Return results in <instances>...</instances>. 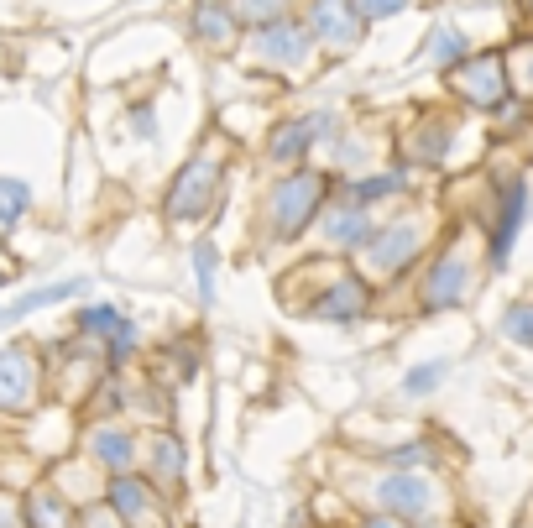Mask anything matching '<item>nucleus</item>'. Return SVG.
<instances>
[{
  "label": "nucleus",
  "mask_w": 533,
  "mask_h": 528,
  "mask_svg": "<svg viewBox=\"0 0 533 528\" xmlns=\"http://www.w3.org/2000/svg\"><path fill=\"white\" fill-rule=\"evenodd\" d=\"M319 194H324V183H319V173H293V178H283L272 189V199H267V210H272V231L277 236H298L304 225L314 220V210H319Z\"/></svg>",
  "instance_id": "nucleus-1"
},
{
  "label": "nucleus",
  "mask_w": 533,
  "mask_h": 528,
  "mask_svg": "<svg viewBox=\"0 0 533 528\" xmlns=\"http://www.w3.org/2000/svg\"><path fill=\"white\" fill-rule=\"evenodd\" d=\"M455 95L460 100H471L481 110H502L507 105V68H502V53H476L466 63H455Z\"/></svg>",
  "instance_id": "nucleus-2"
},
{
  "label": "nucleus",
  "mask_w": 533,
  "mask_h": 528,
  "mask_svg": "<svg viewBox=\"0 0 533 528\" xmlns=\"http://www.w3.org/2000/svg\"><path fill=\"white\" fill-rule=\"evenodd\" d=\"M215 194H220V157L204 152L178 173V183L168 189V215L173 220H194V215H204L215 204Z\"/></svg>",
  "instance_id": "nucleus-3"
},
{
  "label": "nucleus",
  "mask_w": 533,
  "mask_h": 528,
  "mask_svg": "<svg viewBox=\"0 0 533 528\" xmlns=\"http://www.w3.org/2000/svg\"><path fill=\"white\" fill-rule=\"evenodd\" d=\"M309 27L324 48L351 53L361 42V11H356V0H309Z\"/></svg>",
  "instance_id": "nucleus-4"
},
{
  "label": "nucleus",
  "mask_w": 533,
  "mask_h": 528,
  "mask_svg": "<svg viewBox=\"0 0 533 528\" xmlns=\"http://www.w3.org/2000/svg\"><path fill=\"white\" fill-rule=\"evenodd\" d=\"M413 251H419V225L413 220H392L387 231H372L361 246V257L372 272H398L403 262H413Z\"/></svg>",
  "instance_id": "nucleus-5"
},
{
  "label": "nucleus",
  "mask_w": 533,
  "mask_h": 528,
  "mask_svg": "<svg viewBox=\"0 0 533 528\" xmlns=\"http://www.w3.org/2000/svg\"><path fill=\"white\" fill-rule=\"evenodd\" d=\"M377 502H382L392 518H424L429 502H434V492H429V481L398 471V476H387L382 487H377Z\"/></svg>",
  "instance_id": "nucleus-6"
},
{
  "label": "nucleus",
  "mask_w": 533,
  "mask_h": 528,
  "mask_svg": "<svg viewBox=\"0 0 533 528\" xmlns=\"http://www.w3.org/2000/svg\"><path fill=\"white\" fill-rule=\"evenodd\" d=\"M523 215H528V183H507V194L497 204V231H492V267L507 262V251H513L518 231H523Z\"/></svg>",
  "instance_id": "nucleus-7"
},
{
  "label": "nucleus",
  "mask_w": 533,
  "mask_h": 528,
  "mask_svg": "<svg viewBox=\"0 0 533 528\" xmlns=\"http://www.w3.org/2000/svg\"><path fill=\"white\" fill-rule=\"evenodd\" d=\"M466 283H471V267L466 257H439V267L429 272L424 283V309H450L466 298Z\"/></svg>",
  "instance_id": "nucleus-8"
},
{
  "label": "nucleus",
  "mask_w": 533,
  "mask_h": 528,
  "mask_svg": "<svg viewBox=\"0 0 533 528\" xmlns=\"http://www.w3.org/2000/svg\"><path fill=\"white\" fill-rule=\"evenodd\" d=\"M37 387V361L27 351H0V408H27Z\"/></svg>",
  "instance_id": "nucleus-9"
},
{
  "label": "nucleus",
  "mask_w": 533,
  "mask_h": 528,
  "mask_svg": "<svg viewBox=\"0 0 533 528\" xmlns=\"http://www.w3.org/2000/svg\"><path fill=\"white\" fill-rule=\"evenodd\" d=\"M257 53H262L267 63H283V68H293L298 58L309 53V37H304V27H293V21L283 16V21H267V27H262V37H257Z\"/></svg>",
  "instance_id": "nucleus-10"
},
{
  "label": "nucleus",
  "mask_w": 533,
  "mask_h": 528,
  "mask_svg": "<svg viewBox=\"0 0 533 528\" xmlns=\"http://www.w3.org/2000/svg\"><path fill=\"white\" fill-rule=\"evenodd\" d=\"M110 513L115 518H131V523H152L157 518V502H152V492L142 487V481L121 476V481H110Z\"/></svg>",
  "instance_id": "nucleus-11"
},
{
  "label": "nucleus",
  "mask_w": 533,
  "mask_h": 528,
  "mask_svg": "<svg viewBox=\"0 0 533 528\" xmlns=\"http://www.w3.org/2000/svg\"><path fill=\"white\" fill-rule=\"evenodd\" d=\"M330 131V116H304V121H293V126H283L272 136V157L277 163H298L304 157V147L314 142V136H324Z\"/></svg>",
  "instance_id": "nucleus-12"
},
{
  "label": "nucleus",
  "mask_w": 533,
  "mask_h": 528,
  "mask_svg": "<svg viewBox=\"0 0 533 528\" xmlns=\"http://www.w3.org/2000/svg\"><path fill=\"white\" fill-rule=\"evenodd\" d=\"M361 309H366V283H361V278H340V283L314 304L319 319H356Z\"/></svg>",
  "instance_id": "nucleus-13"
},
{
  "label": "nucleus",
  "mask_w": 533,
  "mask_h": 528,
  "mask_svg": "<svg viewBox=\"0 0 533 528\" xmlns=\"http://www.w3.org/2000/svg\"><path fill=\"white\" fill-rule=\"evenodd\" d=\"M324 236H330L335 246H366V236H372V220H366L361 204H345V210L324 215Z\"/></svg>",
  "instance_id": "nucleus-14"
},
{
  "label": "nucleus",
  "mask_w": 533,
  "mask_h": 528,
  "mask_svg": "<svg viewBox=\"0 0 533 528\" xmlns=\"http://www.w3.org/2000/svg\"><path fill=\"white\" fill-rule=\"evenodd\" d=\"M236 27L241 21L230 16V6H199V16H194L199 42H210V48H230V42H236Z\"/></svg>",
  "instance_id": "nucleus-15"
},
{
  "label": "nucleus",
  "mask_w": 533,
  "mask_h": 528,
  "mask_svg": "<svg viewBox=\"0 0 533 528\" xmlns=\"http://www.w3.org/2000/svg\"><path fill=\"white\" fill-rule=\"evenodd\" d=\"M89 450H95V461L100 466H110V471H126L131 466V434H121V429H100L95 440H89Z\"/></svg>",
  "instance_id": "nucleus-16"
},
{
  "label": "nucleus",
  "mask_w": 533,
  "mask_h": 528,
  "mask_svg": "<svg viewBox=\"0 0 533 528\" xmlns=\"http://www.w3.org/2000/svg\"><path fill=\"white\" fill-rule=\"evenodd\" d=\"M230 16L241 21V27H267V21H283L288 16V0H225Z\"/></svg>",
  "instance_id": "nucleus-17"
},
{
  "label": "nucleus",
  "mask_w": 533,
  "mask_h": 528,
  "mask_svg": "<svg viewBox=\"0 0 533 528\" xmlns=\"http://www.w3.org/2000/svg\"><path fill=\"white\" fill-rule=\"evenodd\" d=\"M27 204H32V194H27V183H16V178H0V231H11V225L27 215Z\"/></svg>",
  "instance_id": "nucleus-18"
},
{
  "label": "nucleus",
  "mask_w": 533,
  "mask_h": 528,
  "mask_svg": "<svg viewBox=\"0 0 533 528\" xmlns=\"http://www.w3.org/2000/svg\"><path fill=\"white\" fill-rule=\"evenodd\" d=\"M68 293H84V283H53V288H37V293H27V298H21V304H11V309L0 314V319H6V325H11V319L32 314V309H42V304H58V298H68Z\"/></svg>",
  "instance_id": "nucleus-19"
},
{
  "label": "nucleus",
  "mask_w": 533,
  "mask_h": 528,
  "mask_svg": "<svg viewBox=\"0 0 533 528\" xmlns=\"http://www.w3.org/2000/svg\"><path fill=\"white\" fill-rule=\"evenodd\" d=\"M152 466L162 481H183V445L173 440V434H162V440L152 445Z\"/></svg>",
  "instance_id": "nucleus-20"
},
{
  "label": "nucleus",
  "mask_w": 533,
  "mask_h": 528,
  "mask_svg": "<svg viewBox=\"0 0 533 528\" xmlns=\"http://www.w3.org/2000/svg\"><path fill=\"white\" fill-rule=\"evenodd\" d=\"M445 372H450L445 361L413 366V372H408V382H403V393H408V398H424V393H434V387H439V377H445Z\"/></svg>",
  "instance_id": "nucleus-21"
},
{
  "label": "nucleus",
  "mask_w": 533,
  "mask_h": 528,
  "mask_svg": "<svg viewBox=\"0 0 533 528\" xmlns=\"http://www.w3.org/2000/svg\"><path fill=\"white\" fill-rule=\"evenodd\" d=\"M403 183H408V168L382 173V178H356L351 194H356V199H382V194H392V189H403Z\"/></svg>",
  "instance_id": "nucleus-22"
},
{
  "label": "nucleus",
  "mask_w": 533,
  "mask_h": 528,
  "mask_svg": "<svg viewBox=\"0 0 533 528\" xmlns=\"http://www.w3.org/2000/svg\"><path fill=\"white\" fill-rule=\"evenodd\" d=\"M429 42H434V48H429L434 63H445V68H450V63H466V37H460V32H445V27H439Z\"/></svg>",
  "instance_id": "nucleus-23"
},
{
  "label": "nucleus",
  "mask_w": 533,
  "mask_h": 528,
  "mask_svg": "<svg viewBox=\"0 0 533 528\" xmlns=\"http://www.w3.org/2000/svg\"><path fill=\"white\" fill-rule=\"evenodd\" d=\"M194 278H199V298H204V304H215V246L210 241L194 251Z\"/></svg>",
  "instance_id": "nucleus-24"
},
{
  "label": "nucleus",
  "mask_w": 533,
  "mask_h": 528,
  "mask_svg": "<svg viewBox=\"0 0 533 528\" xmlns=\"http://www.w3.org/2000/svg\"><path fill=\"white\" fill-rule=\"evenodd\" d=\"M502 330L518 340V346H533V304H513L502 314Z\"/></svg>",
  "instance_id": "nucleus-25"
},
{
  "label": "nucleus",
  "mask_w": 533,
  "mask_h": 528,
  "mask_svg": "<svg viewBox=\"0 0 533 528\" xmlns=\"http://www.w3.org/2000/svg\"><path fill=\"white\" fill-rule=\"evenodd\" d=\"M27 518H32V523H68V518H74V513H68V508H63V502H58V497H32V508H27Z\"/></svg>",
  "instance_id": "nucleus-26"
},
{
  "label": "nucleus",
  "mask_w": 533,
  "mask_h": 528,
  "mask_svg": "<svg viewBox=\"0 0 533 528\" xmlns=\"http://www.w3.org/2000/svg\"><path fill=\"white\" fill-rule=\"evenodd\" d=\"M121 325H126V319L115 314V309H84V314H79V330H110V335H115Z\"/></svg>",
  "instance_id": "nucleus-27"
},
{
  "label": "nucleus",
  "mask_w": 533,
  "mask_h": 528,
  "mask_svg": "<svg viewBox=\"0 0 533 528\" xmlns=\"http://www.w3.org/2000/svg\"><path fill=\"white\" fill-rule=\"evenodd\" d=\"M403 6H408V0H356L361 21H387V16H398Z\"/></svg>",
  "instance_id": "nucleus-28"
},
{
  "label": "nucleus",
  "mask_w": 533,
  "mask_h": 528,
  "mask_svg": "<svg viewBox=\"0 0 533 528\" xmlns=\"http://www.w3.org/2000/svg\"><path fill=\"white\" fill-rule=\"evenodd\" d=\"M429 455H434L429 445H403V450H392V455H387V466H398V471H413V466H424Z\"/></svg>",
  "instance_id": "nucleus-29"
},
{
  "label": "nucleus",
  "mask_w": 533,
  "mask_h": 528,
  "mask_svg": "<svg viewBox=\"0 0 533 528\" xmlns=\"http://www.w3.org/2000/svg\"><path fill=\"white\" fill-rule=\"evenodd\" d=\"M528 84H533V58H528Z\"/></svg>",
  "instance_id": "nucleus-30"
},
{
  "label": "nucleus",
  "mask_w": 533,
  "mask_h": 528,
  "mask_svg": "<svg viewBox=\"0 0 533 528\" xmlns=\"http://www.w3.org/2000/svg\"><path fill=\"white\" fill-rule=\"evenodd\" d=\"M0 283H6V278H0Z\"/></svg>",
  "instance_id": "nucleus-31"
},
{
  "label": "nucleus",
  "mask_w": 533,
  "mask_h": 528,
  "mask_svg": "<svg viewBox=\"0 0 533 528\" xmlns=\"http://www.w3.org/2000/svg\"><path fill=\"white\" fill-rule=\"evenodd\" d=\"M528 6H533V0H528Z\"/></svg>",
  "instance_id": "nucleus-32"
}]
</instances>
